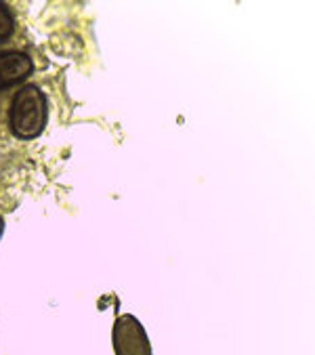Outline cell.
<instances>
[{
	"instance_id": "7a4b0ae2",
	"label": "cell",
	"mask_w": 315,
	"mask_h": 355,
	"mask_svg": "<svg viewBox=\"0 0 315 355\" xmlns=\"http://www.w3.org/2000/svg\"><path fill=\"white\" fill-rule=\"evenodd\" d=\"M114 347L116 355H151L147 334L133 315L118 318L114 326Z\"/></svg>"
},
{
	"instance_id": "277c9868",
	"label": "cell",
	"mask_w": 315,
	"mask_h": 355,
	"mask_svg": "<svg viewBox=\"0 0 315 355\" xmlns=\"http://www.w3.org/2000/svg\"><path fill=\"white\" fill-rule=\"evenodd\" d=\"M15 30V21H13V13L11 9L0 3V40H7Z\"/></svg>"
},
{
	"instance_id": "6da1fadb",
	"label": "cell",
	"mask_w": 315,
	"mask_h": 355,
	"mask_svg": "<svg viewBox=\"0 0 315 355\" xmlns=\"http://www.w3.org/2000/svg\"><path fill=\"white\" fill-rule=\"evenodd\" d=\"M46 118H49V101L40 87L26 85L13 95L11 110H9V126L17 139L30 141L40 137L46 128Z\"/></svg>"
},
{
	"instance_id": "3957f363",
	"label": "cell",
	"mask_w": 315,
	"mask_h": 355,
	"mask_svg": "<svg viewBox=\"0 0 315 355\" xmlns=\"http://www.w3.org/2000/svg\"><path fill=\"white\" fill-rule=\"evenodd\" d=\"M34 72V63L24 51H3L0 53V91H7L28 80Z\"/></svg>"
},
{
	"instance_id": "5b68a950",
	"label": "cell",
	"mask_w": 315,
	"mask_h": 355,
	"mask_svg": "<svg viewBox=\"0 0 315 355\" xmlns=\"http://www.w3.org/2000/svg\"><path fill=\"white\" fill-rule=\"evenodd\" d=\"M3 234H5V219L0 217V238H3Z\"/></svg>"
}]
</instances>
